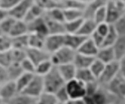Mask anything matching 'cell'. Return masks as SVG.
I'll use <instances>...</instances> for the list:
<instances>
[{
  "label": "cell",
  "mask_w": 125,
  "mask_h": 104,
  "mask_svg": "<svg viewBox=\"0 0 125 104\" xmlns=\"http://www.w3.org/2000/svg\"><path fill=\"white\" fill-rule=\"evenodd\" d=\"M43 81L45 91L54 94L66 84L58 68L55 66L47 75L43 76Z\"/></svg>",
  "instance_id": "1"
},
{
  "label": "cell",
  "mask_w": 125,
  "mask_h": 104,
  "mask_svg": "<svg viewBox=\"0 0 125 104\" xmlns=\"http://www.w3.org/2000/svg\"><path fill=\"white\" fill-rule=\"evenodd\" d=\"M76 53V51L64 46L59 50L51 55L50 60L55 67L64 64L73 63Z\"/></svg>",
  "instance_id": "2"
},
{
  "label": "cell",
  "mask_w": 125,
  "mask_h": 104,
  "mask_svg": "<svg viewBox=\"0 0 125 104\" xmlns=\"http://www.w3.org/2000/svg\"><path fill=\"white\" fill-rule=\"evenodd\" d=\"M125 5L120 0H112L106 5L107 20L106 22L109 24H113L124 14Z\"/></svg>",
  "instance_id": "3"
},
{
  "label": "cell",
  "mask_w": 125,
  "mask_h": 104,
  "mask_svg": "<svg viewBox=\"0 0 125 104\" xmlns=\"http://www.w3.org/2000/svg\"><path fill=\"white\" fill-rule=\"evenodd\" d=\"M120 66L118 61H114L111 63L105 65V69L102 75L98 79L101 86L107 87L110 83L119 75Z\"/></svg>",
  "instance_id": "4"
},
{
  "label": "cell",
  "mask_w": 125,
  "mask_h": 104,
  "mask_svg": "<svg viewBox=\"0 0 125 104\" xmlns=\"http://www.w3.org/2000/svg\"><path fill=\"white\" fill-rule=\"evenodd\" d=\"M65 87L71 100H81L86 96V84L76 78L66 83Z\"/></svg>",
  "instance_id": "5"
},
{
  "label": "cell",
  "mask_w": 125,
  "mask_h": 104,
  "mask_svg": "<svg viewBox=\"0 0 125 104\" xmlns=\"http://www.w3.org/2000/svg\"><path fill=\"white\" fill-rule=\"evenodd\" d=\"M44 91H45V87H44L43 77L35 74L30 84L21 93L33 98H38Z\"/></svg>",
  "instance_id": "6"
},
{
  "label": "cell",
  "mask_w": 125,
  "mask_h": 104,
  "mask_svg": "<svg viewBox=\"0 0 125 104\" xmlns=\"http://www.w3.org/2000/svg\"><path fill=\"white\" fill-rule=\"evenodd\" d=\"M33 4V0H21L15 7L9 12V15L16 20H24Z\"/></svg>",
  "instance_id": "7"
},
{
  "label": "cell",
  "mask_w": 125,
  "mask_h": 104,
  "mask_svg": "<svg viewBox=\"0 0 125 104\" xmlns=\"http://www.w3.org/2000/svg\"><path fill=\"white\" fill-rule=\"evenodd\" d=\"M64 46V34L49 35L46 39L44 49L52 55Z\"/></svg>",
  "instance_id": "8"
},
{
  "label": "cell",
  "mask_w": 125,
  "mask_h": 104,
  "mask_svg": "<svg viewBox=\"0 0 125 104\" xmlns=\"http://www.w3.org/2000/svg\"><path fill=\"white\" fill-rule=\"evenodd\" d=\"M19 91L17 88L15 81H9L0 87V99L4 104L14 98Z\"/></svg>",
  "instance_id": "9"
},
{
  "label": "cell",
  "mask_w": 125,
  "mask_h": 104,
  "mask_svg": "<svg viewBox=\"0 0 125 104\" xmlns=\"http://www.w3.org/2000/svg\"><path fill=\"white\" fill-rule=\"evenodd\" d=\"M27 57L36 66L38 64L50 59L51 54L45 49H35L29 47L26 49Z\"/></svg>",
  "instance_id": "10"
},
{
  "label": "cell",
  "mask_w": 125,
  "mask_h": 104,
  "mask_svg": "<svg viewBox=\"0 0 125 104\" xmlns=\"http://www.w3.org/2000/svg\"><path fill=\"white\" fill-rule=\"evenodd\" d=\"M27 24L29 34H37L43 36H48L49 35V30L44 16L36 19Z\"/></svg>",
  "instance_id": "11"
},
{
  "label": "cell",
  "mask_w": 125,
  "mask_h": 104,
  "mask_svg": "<svg viewBox=\"0 0 125 104\" xmlns=\"http://www.w3.org/2000/svg\"><path fill=\"white\" fill-rule=\"evenodd\" d=\"M86 37L78 34H64V45L73 50L77 52L79 48L81 46Z\"/></svg>",
  "instance_id": "12"
},
{
  "label": "cell",
  "mask_w": 125,
  "mask_h": 104,
  "mask_svg": "<svg viewBox=\"0 0 125 104\" xmlns=\"http://www.w3.org/2000/svg\"><path fill=\"white\" fill-rule=\"evenodd\" d=\"M95 58L103 63H105V65L117 60L115 51L112 46L100 47Z\"/></svg>",
  "instance_id": "13"
},
{
  "label": "cell",
  "mask_w": 125,
  "mask_h": 104,
  "mask_svg": "<svg viewBox=\"0 0 125 104\" xmlns=\"http://www.w3.org/2000/svg\"><path fill=\"white\" fill-rule=\"evenodd\" d=\"M57 68L66 83L76 78L77 69L73 63L62 65L58 66Z\"/></svg>",
  "instance_id": "14"
},
{
  "label": "cell",
  "mask_w": 125,
  "mask_h": 104,
  "mask_svg": "<svg viewBox=\"0 0 125 104\" xmlns=\"http://www.w3.org/2000/svg\"><path fill=\"white\" fill-rule=\"evenodd\" d=\"M109 0H92L86 4L84 10V18L93 19L95 12L101 7L107 5Z\"/></svg>",
  "instance_id": "15"
},
{
  "label": "cell",
  "mask_w": 125,
  "mask_h": 104,
  "mask_svg": "<svg viewBox=\"0 0 125 104\" xmlns=\"http://www.w3.org/2000/svg\"><path fill=\"white\" fill-rule=\"evenodd\" d=\"M99 49V47L91 40V38L89 37L83 42L81 46L79 48V49L77 50V53L95 58Z\"/></svg>",
  "instance_id": "16"
},
{
  "label": "cell",
  "mask_w": 125,
  "mask_h": 104,
  "mask_svg": "<svg viewBox=\"0 0 125 104\" xmlns=\"http://www.w3.org/2000/svg\"><path fill=\"white\" fill-rule=\"evenodd\" d=\"M95 57L89 56L82 53H77L73 59V64L75 65L77 69H90L92 63L95 60Z\"/></svg>",
  "instance_id": "17"
},
{
  "label": "cell",
  "mask_w": 125,
  "mask_h": 104,
  "mask_svg": "<svg viewBox=\"0 0 125 104\" xmlns=\"http://www.w3.org/2000/svg\"><path fill=\"white\" fill-rule=\"evenodd\" d=\"M96 26H97V24L95 23L93 19L84 18V20L83 21V24H82L81 27H80L77 34L84 36V37L89 38L95 31Z\"/></svg>",
  "instance_id": "18"
},
{
  "label": "cell",
  "mask_w": 125,
  "mask_h": 104,
  "mask_svg": "<svg viewBox=\"0 0 125 104\" xmlns=\"http://www.w3.org/2000/svg\"><path fill=\"white\" fill-rule=\"evenodd\" d=\"M44 16V15H43ZM46 20L47 27L49 30V35H55V34H65V28L64 23L59 21H56L52 19H49L44 16Z\"/></svg>",
  "instance_id": "19"
},
{
  "label": "cell",
  "mask_w": 125,
  "mask_h": 104,
  "mask_svg": "<svg viewBox=\"0 0 125 104\" xmlns=\"http://www.w3.org/2000/svg\"><path fill=\"white\" fill-rule=\"evenodd\" d=\"M28 34L29 33L27 24L23 20H16L15 23L12 27L9 36H11V37H14V36H22Z\"/></svg>",
  "instance_id": "20"
},
{
  "label": "cell",
  "mask_w": 125,
  "mask_h": 104,
  "mask_svg": "<svg viewBox=\"0 0 125 104\" xmlns=\"http://www.w3.org/2000/svg\"><path fill=\"white\" fill-rule=\"evenodd\" d=\"M46 37L47 36H43L37 34H29V47L44 49Z\"/></svg>",
  "instance_id": "21"
},
{
  "label": "cell",
  "mask_w": 125,
  "mask_h": 104,
  "mask_svg": "<svg viewBox=\"0 0 125 104\" xmlns=\"http://www.w3.org/2000/svg\"><path fill=\"white\" fill-rule=\"evenodd\" d=\"M45 12H46L42 10L41 8H40L39 6L33 4V5L31 7V9L29 10V12L26 14V16L23 21L26 24H28L36 19L42 17L44 15V14H45Z\"/></svg>",
  "instance_id": "22"
},
{
  "label": "cell",
  "mask_w": 125,
  "mask_h": 104,
  "mask_svg": "<svg viewBox=\"0 0 125 104\" xmlns=\"http://www.w3.org/2000/svg\"><path fill=\"white\" fill-rule=\"evenodd\" d=\"M7 74L9 81H15L24 71L21 68V65L19 63H12L8 68H6Z\"/></svg>",
  "instance_id": "23"
},
{
  "label": "cell",
  "mask_w": 125,
  "mask_h": 104,
  "mask_svg": "<svg viewBox=\"0 0 125 104\" xmlns=\"http://www.w3.org/2000/svg\"><path fill=\"white\" fill-rule=\"evenodd\" d=\"M12 38V48L21 49V50H26L29 48V34L14 36Z\"/></svg>",
  "instance_id": "24"
},
{
  "label": "cell",
  "mask_w": 125,
  "mask_h": 104,
  "mask_svg": "<svg viewBox=\"0 0 125 104\" xmlns=\"http://www.w3.org/2000/svg\"><path fill=\"white\" fill-rule=\"evenodd\" d=\"M59 6L62 9H79L84 11L86 4L77 0H60Z\"/></svg>",
  "instance_id": "25"
},
{
  "label": "cell",
  "mask_w": 125,
  "mask_h": 104,
  "mask_svg": "<svg viewBox=\"0 0 125 104\" xmlns=\"http://www.w3.org/2000/svg\"><path fill=\"white\" fill-rule=\"evenodd\" d=\"M76 79L81 81L84 84H87L90 82H93L94 81H96L97 79L94 77L92 74L90 69H77Z\"/></svg>",
  "instance_id": "26"
},
{
  "label": "cell",
  "mask_w": 125,
  "mask_h": 104,
  "mask_svg": "<svg viewBox=\"0 0 125 104\" xmlns=\"http://www.w3.org/2000/svg\"><path fill=\"white\" fill-rule=\"evenodd\" d=\"M36 99L37 98H33L24 93H19L5 104H36Z\"/></svg>",
  "instance_id": "27"
},
{
  "label": "cell",
  "mask_w": 125,
  "mask_h": 104,
  "mask_svg": "<svg viewBox=\"0 0 125 104\" xmlns=\"http://www.w3.org/2000/svg\"><path fill=\"white\" fill-rule=\"evenodd\" d=\"M117 61H119L125 56V36H119L115 43L113 45Z\"/></svg>",
  "instance_id": "28"
},
{
  "label": "cell",
  "mask_w": 125,
  "mask_h": 104,
  "mask_svg": "<svg viewBox=\"0 0 125 104\" xmlns=\"http://www.w3.org/2000/svg\"><path fill=\"white\" fill-rule=\"evenodd\" d=\"M34 75L35 74L24 72L15 81V84L19 93H21L24 91V89L30 84Z\"/></svg>",
  "instance_id": "29"
},
{
  "label": "cell",
  "mask_w": 125,
  "mask_h": 104,
  "mask_svg": "<svg viewBox=\"0 0 125 104\" xmlns=\"http://www.w3.org/2000/svg\"><path fill=\"white\" fill-rule=\"evenodd\" d=\"M44 16L52 19L56 21H59L64 23L65 19H64V10L61 8V7H56L55 9H52L49 11H47L44 14Z\"/></svg>",
  "instance_id": "30"
},
{
  "label": "cell",
  "mask_w": 125,
  "mask_h": 104,
  "mask_svg": "<svg viewBox=\"0 0 125 104\" xmlns=\"http://www.w3.org/2000/svg\"><path fill=\"white\" fill-rule=\"evenodd\" d=\"M54 65L52 64V62H51L50 59H48V60L44 61L40 64H38L36 66V75H40L42 77L45 76L46 75L52 70L54 68Z\"/></svg>",
  "instance_id": "31"
},
{
  "label": "cell",
  "mask_w": 125,
  "mask_h": 104,
  "mask_svg": "<svg viewBox=\"0 0 125 104\" xmlns=\"http://www.w3.org/2000/svg\"><path fill=\"white\" fill-rule=\"evenodd\" d=\"M84 18H80L71 21L64 22V28L66 34H77L81 27Z\"/></svg>",
  "instance_id": "32"
},
{
  "label": "cell",
  "mask_w": 125,
  "mask_h": 104,
  "mask_svg": "<svg viewBox=\"0 0 125 104\" xmlns=\"http://www.w3.org/2000/svg\"><path fill=\"white\" fill-rule=\"evenodd\" d=\"M66 21H71L80 18H84V11L79 9H63Z\"/></svg>",
  "instance_id": "33"
},
{
  "label": "cell",
  "mask_w": 125,
  "mask_h": 104,
  "mask_svg": "<svg viewBox=\"0 0 125 104\" xmlns=\"http://www.w3.org/2000/svg\"><path fill=\"white\" fill-rule=\"evenodd\" d=\"M105 67V64L101 62L96 58H95V60L92 63L91 66L90 67V70L91 71L92 74L94 75V77L97 80L100 78L102 75V72H103Z\"/></svg>",
  "instance_id": "34"
},
{
  "label": "cell",
  "mask_w": 125,
  "mask_h": 104,
  "mask_svg": "<svg viewBox=\"0 0 125 104\" xmlns=\"http://www.w3.org/2000/svg\"><path fill=\"white\" fill-rule=\"evenodd\" d=\"M34 4L39 6L45 12L49 11L56 7H60L59 2L56 0H33Z\"/></svg>",
  "instance_id": "35"
},
{
  "label": "cell",
  "mask_w": 125,
  "mask_h": 104,
  "mask_svg": "<svg viewBox=\"0 0 125 104\" xmlns=\"http://www.w3.org/2000/svg\"><path fill=\"white\" fill-rule=\"evenodd\" d=\"M58 102L55 95L49 92L44 91L36 99V104H58Z\"/></svg>",
  "instance_id": "36"
},
{
  "label": "cell",
  "mask_w": 125,
  "mask_h": 104,
  "mask_svg": "<svg viewBox=\"0 0 125 104\" xmlns=\"http://www.w3.org/2000/svg\"><path fill=\"white\" fill-rule=\"evenodd\" d=\"M118 34L117 33L114 27L111 25V28H110L108 33L104 37V43L102 46H113V45L115 43L117 40L118 39Z\"/></svg>",
  "instance_id": "37"
},
{
  "label": "cell",
  "mask_w": 125,
  "mask_h": 104,
  "mask_svg": "<svg viewBox=\"0 0 125 104\" xmlns=\"http://www.w3.org/2000/svg\"><path fill=\"white\" fill-rule=\"evenodd\" d=\"M16 21V19H14V18L11 16H8L6 18H5L1 23H0V29L2 32L3 34H7L9 35L12 27Z\"/></svg>",
  "instance_id": "38"
},
{
  "label": "cell",
  "mask_w": 125,
  "mask_h": 104,
  "mask_svg": "<svg viewBox=\"0 0 125 104\" xmlns=\"http://www.w3.org/2000/svg\"><path fill=\"white\" fill-rule=\"evenodd\" d=\"M12 49V38L7 34L0 36V53L9 51Z\"/></svg>",
  "instance_id": "39"
},
{
  "label": "cell",
  "mask_w": 125,
  "mask_h": 104,
  "mask_svg": "<svg viewBox=\"0 0 125 104\" xmlns=\"http://www.w3.org/2000/svg\"><path fill=\"white\" fill-rule=\"evenodd\" d=\"M10 53H11L12 63L21 64V62L27 58L26 50H21V49H17L12 48L10 50Z\"/></svg>",
  "instance_id": "40"
},
{
  "label": "cell",
  "mask_w": 125,
  "mask_h": 104,
  "mask_svg": "<svg viewBox=\"0 0 125 104\" xmlns=\"http://www.w3.org/2000/svg\"><path fill=\"white\" fill-rule=\"evenodd\" d=\"M93 19L95 21V22L97 24L106 22V20H107L106 5L103 6V7H101V8H99V9H97L96 11H95L94 14H93Z\"/></svg>",
  "instance_id": "41"
},
{
  "label": "cell",
  "mask_w": 125,
  "mask_h": 104,
  "mask_svg": "<svg viewBox=\"0 0 125 104\" xmlns=\"http://www.w3.org/2000/svg\"><path fill=\"white\" fill-rule=\"evenodd\" d=\"M55 97L57 98V100L59 103H62L64 104L67 102H68L69 100H71L69 94L67 91V89H66L65 85L64 87H62L61 89H59L55 93Z\"/></svg>",
  "instance_id": "42"
},
{
  "label": "cell",
  "mask_w": 125,
  "mask_h": 104,
  "mask_svg": "<svg viewBox=\"0 0 125 104\" xmlns=\"http://www.w3.org/2000/svg\"><path fill=\"white\" fill-rule=\"evenodd\" d=\"M117 33L118 34L119 36H125V14L120 18L113 24H112Z\"/></svg>",
  "instance_id": "43"
},
{
  "label": "cell",
  "mask_w": 125,
  "mask_h": 104,
  "mask_svg": "<svg viewBox=\"0 0 125 104\" xmlns=\"http://www.w3.org/2000/svg\"><path fill=\"white\" fill-rule=\"evenodd\" d=\"M21 68L23 69V71L26 73L35 74L36 72V65L35 64L31 62L27 57L21 62Z\"/></svg>",
  "instance_id": "44"
},
{
  "label": "cell",
  "mask_w": 125,
  "mask_h": 104,
  "mask_svg": "<svg viewBox=\"0 0 125 104\" xmlns=\"http://www.w3.org/2000/svg\"><path fill=\"white\" fill-rule=\"evenodd\" d=\"M11 64H12V61H11L10 50L0 53V66L6 69Z\"/></svg>",
  "instance_id": "45"
},
{
  "label": "cell",
  "mask_w": 125,
  "mask_h": 104,
  "mask_svg": "<svg viewBox=\"0 0 125 104\" xmlns=\"http://www.w3.org/2000/svg\"><path fill=\"white\" fill-rule=\"evenodd\" d=\"M101 87L99 81H94L93 82L86 84V96H93L98 91L99 87Z\"/></svg>",
  "instance_id": "46"
},
{
  "label": "cell",
  "mask_w": 125,
  "mask_h": 104,
  "mask_svg": "<svg viewBox=\"0 0 125 104\" xmlns=\"http://www.w3.org/2000/svg\"><path fill=\"white\" fill-rule=\"evenodd\" d=\"M21 1V0H0V8L9 12Z\"/></svg>",
  "instance_id": "47"
},
{
  "label": "cell",
  "mask_w": 125,
  "mask_h": 104,
  "mask_svg": "<svg viewBox=\"0 0 125 104\" xmlns=\"http://www.w3.org/2000/svg\"><path fill=\"white\" fill-rule=\"evenodd\" d=\"M110 28H111V24H108L107 22H104V23H101L97 24L96 29H95V31L98 34H99L101 36H102L103 37L107 35L108 33Z\"/></svg>",
  "instance_id": "48"
},
{
  "label": "cell",
  "mask_w": 125,
  "mask_h": 104,
  "mask_svg": "<svg viewBox=\"0 0 125 104\" xmlns=\"http://www.w3.org/2000/svg\"><path fill=\"white\" fill-rule=\"evenodd\" d=\"M90 38H91V40L96 44V45L100 48L103 45V43H104V37L102 36H101L99 34H98L96 31H95L93 35L90 36Z\"/></svg>",
  "instance_id": "49"
},
{
  "label": "cell",
  "mask_w": 125,
  "mask_h": 104,
  "mask_svg": "<svg viewBox=\"0 0 125 104\" xmlns=\"http://www.w3.org/2000/svg\"><path fill=\"white\" fill-rule=\"evenodd\" d=\"M9 77L7 74L6 69L0 66V87H1L4 84H5L7 81H9Z\"/></svg>",
  "instance_id": "50"
},
{
  "label": "cell",
  "mask_w": 125,
  "mask_h": 104,
  "mask_svg": "<svg viewBox=\"0 0 125 104\" xmlns=\"http://www.w3.org/2000/svg\"><path fill=\"white\" fill-rule=\"evenodd\" d=\"M118 62L120 66V75L125 78V56L122 58Z\"/></svg>",
  "instance_id": "51"
},
{
  "label": "cell",
  "mask_w": 125,
  "mask_h": 104,
  "mask_svg": "<svg viewBox=\"0 0 125 104\" xmlns=\"http://www.w3.org/2000/svg\"><path fill=\"white\" fill-rule=\"evenodd\" d=\"M84 104H96L91 96H86L82 100Z\"/></svg>",
  "instance_id": "52"
},
{
  "label": "cell",
  "mask_w": 125,
  "mask_h": 104,
  "mask_svg": "<svg viewBox=\"0 0 125 104\" xmlns=\"http://www.w3.org/2000/svg\"><path fill=\"white\" fill-rule=\"evenodd\" d=\"M8 16H9V12L0 8V23Z\"/></svg>",
  "instance_id": "53"
},
{
  "label": "cell",
  "mask_w": 125,
  "mask_h": 104,
  "mask_svg": "<svg viewBox=\"0 0 125 104\" xmlns=\"http://www.w3.org/2000/svg\"><path fill=\"white\" fill-rule=\"evenodd\" d=\"M64 104H78V103H77V101H76V100H71Z\"/></svg>",
  "instance_id": "54"
},
{
  "label": "cell",
  "mask_w": 125,
  "mask_h": 104,
  "mask_svg": "<svg viewBox=\"0 0 125 104\" xmlns=\"http://www.w3.org/2000/svg\"><path fill=\"white\" fill-rule=\"evenodd\" d=\"M77 1H79V2H83L85 4H87L88 2H90V0H77Z\"/></svg>",
  "instance_id": "55"
},
{
  "label": "cell",
  "mask_w": 125,
  "mask_h": 104,
  "mask_svg": "<svg viewBox=\"0 0 125 104\" xmlns=\"http://www.w3.org/2000/svg\"><path fill=\"white\" fill-rule=\"evenodd\" d=\"M120 1H121V2H122L125 5V0H120Z\"/></svg>",
  "instance_id": "56"
},
{
  "label": "cell",
  "mask_w": 125,
  "mask_h": 104,
  "mask_svg": "<svg viewBox=\"0 0 125 104\" xmlns=\"http://www.w3.org/2000/svg\"><path fill=\"white\" fill-rule=\"evenodd\" d=\"M3 34H2V31H1V29H0V36H2Z\"/></svg>",
  "instance_id": "57"
},
{
  "label": "cell",
  "mask_w": 125,
  "mask_h": 104,
  "mask_svg": "<svg viewBox=\"0 0 125 104\" xmlns=\"http://www.w3.org/2000/svg\"><path fill=\"white\" fill-rule=\"evenodd\" d=\"M0 104H3V103H2V101L1 99H0Z\"/></svg>",
  "instance_id": "58"
},
{
  "label": "cell",
  "mask_w": 125,
  "mask_h": 104,
  "mask_svg": "<svg viewBox=\"0 0 125 104\" xmlns=\"http://www.w3.org/2000/svg\"><path fill=\"white\" fill-rule=\"evenodd\" d=\"M56 1H57V2H59V1H60V0H56Z\"/></svg>",
  "instance_id": "59"
},
{
  "label": "cell",
  "mask_w": 125,
  "mask_h": 104,
  "mask_svg": "<svg viewBox=\"0 0 125 104\" xmlns=\"http://www.w3.org/2000/svg\"><path fill=\"white\" fill-rule=\"evenodd\" d=\"M124 14H125V8H124Z\"/></svg>",
  "instance_id": "60"
},
{
  "label": "cell",
  "mask_w": 125,
  "mask_h": 104,
  "mask_svg": "<svg viewBox=\"0 0 125 104\" xmlns=\"http://www.w3.org/2000/svg\"><path fill=\"white\" fill-rule=\"evenodd\" d=\"M58 104H62V103H58Z\"/></svg>",
  "instance_id": "61"
},
{
  "label": "cell",
  "mask_w": 125,
  "mask_h": 104,
  "mask_svg": "<svg viewBox=\"0 0 125 104\" xmlns=\"http://www.w3.org/2000/svg\"><path fill=\"white\" fill-rule=\"evenodd\" d=\"M3 104H4V103H3Z\"/></svg>",
  "instance_id": "62"
}]
</instances>
